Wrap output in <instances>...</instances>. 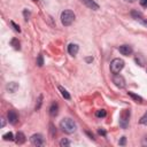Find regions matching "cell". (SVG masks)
Returning a JSON list of instances; mask_svg holds the SVG:
<instances>
[{
    "mask_svg": "<svg viewBox=\"0 0 147 147\" xmlns=\"http://www.w3.org/2000/svg\"><path fill=\"white\" fill-rule=\"evenodd\" d=\"M23 15H24V20H25V21H28V20H29V17H30V11H29V10H26V9H24V10H23Z\"/></svg>",
    "mask_w": 147,
    "mask_h": 147,
    "instance_id": "25",
    "label": "cell"
},
{
    "mask_svg": "<svg viewBox=\"0 0 147 147\" xmlns=\"http://www.w3.org/2000/svg\"><path fill=\"white\" fill-rule=\"evenodd\" d=\"M59 90H60V92H61V94H62V96H63L64 99H67V100L70 99V94L68 93V91H67L65 88H63L62 86H59Z\"/></svg>",
    "mask_w": 147,
    "mask_h": 147,
    "instance_id": "16",
    "label": "cell"
},
{
    "mask_svg": "<svg viewBox=\"0 0 147 147\" xmlns=\"http://www.w3.org/2000/svg\"><path fill=\"white\" fill-rule=\"evenodd\" d=\"M75 21V14L72 10H64L61 13V22L64 26H69Z\"/></svg>",
    "mask_w": 147,
    "mask_h": 147,
    "instance_id": "2",
    "label": "cell"
},
{
    "mask_svg": "<svg viewBox=\"0 0 147 147\" xmlns=\"http://www.w3.org/2000/svg\"><path fill=\"white\" fill-rule=\"evenodd\" d=\"M78 51H79V47H78L77 44H69V46H68V52H69L70 55L75 56V55L78 53Z\"/></svg>",
    "mask_w": 147,
    "mask_h": 147,
    "instance_id": "11",
    "label": "cell"
},
{
    "mask_svg": "<svg viewBox=\"0 0 147 147\" xmlns=\"http://www.w3.org/2000/svg\"><path fill=\"white\" fill-rule=\"evenodd\" d=\"M30 141H31V144H32L33 146H37V147L44 145V138H42V136L39 134V133L32 134L31 138H30Z\"/></svg>",
    "mask_w": 147,
    "mask_h": 147,
    "instance_id": "6",
    "label": "cell"
},
{
    "mask_svg": "<svg viewBox=\"0 0 147 147\" xmlns=\"http://www.w3.org/2000/svg\"><path fill=\"white\" fill-rule=\"evenodd\" d=\"M139 2H140V5H141L142 7L147 8V0H139Z\"/></svg>",
    "mask_w": 147,
    "mask_h": 147,
    "instance_id": "28",
    "label": "cell"
},
{
    "mask_svg": "<svg viewBox=\"0 0 147 147\" xmlns=\"http://www.w3.org/2000/svg\"><path fill=\"white\" fill-rule=\"evenodd\" d=\"M127 94H129L136 102H139V103L142 102V98H141L140 95H138V94H136V93H133V92H127Z\"/></svg>",
    "mask_w": 147,
    "mask_h": 147,
    "instance_id": "15",
    "label": "cell"
},
{
    "mask_svg": "<svg viewBox=\"0 0 147 147\" xmlns=\"http://www.w3.org/2000/svg\"><path fill=\"white\" fill-rule=\"evenodd\" d=\"M7 117H8V121H9L10 124H15L18 119V116H17L15 110H9L8 114H7Z\"/></svg>",
    "mask_w": 147,
    "mask_h": 147,
    "instance_id": "9",
    "label": "cell"
},
{
    "mask_svg": "<svg viewBox=\"0 0 147 147\" xmlns=\"http://www.w3.org/2000/svg\"><path fill=\"white\" fill-rule=\"evenodd\" d=\"M49 127H51V134L54 137V136L56 134V130H55V127H54L53 124H49Z\"/></svg>",
    "mask_w": 147,
    "mask_h": 147,
    "instance_id": "26",
    "label": "cell"
},
{
    "mask_svg": "<svg viewBox=\"0 0 147 147\" xmlns=\"http://www.w3.org/2000/svg\"><path fill=\"white\" fill-rule=\"evenodd\" d=\"M139 123H140V124H144V125H147V111L141 116V118H140Z\"/></svg>",
    "mask_w": 147,
    "mask_h": 147,
    "instance_id": "22",
    "label": "cell"
},
{
    "mask_svg": "<svg viewBox=\"0 0 147 147\" xmlns=\"http://www.w3.org/2000/svg\"><path fill=\"white\" fill-rule=\"evenodd\" d=\"M86 7H88L90 9H93V10H98L99 9V5L94 1V0H80Z\"/></svg>",
    "mask_w": 147,
    "mask_h": 147,
    "instance_id": "8",
    "label": "cell"
},
{
    "mask_svg": "<svg viewBox=\"0 0 147 147\" xmlns=\"http://www.w3.org/2000/svg\"><path fill=\"white\" fill-rule=\"evenodd\" d=\"M41 103H42V95L40 94L38 96V100H37V105H36V110H39L40 107H41Z\"/></svg>",
    "mask_w": 147,
    "mask_h": 147,
    "instance_id": "20",
    "label": "cell"
},
{
    "mask_svg": "<svg viewBox=\"0 0 147 147\" xmlns=\"http://www.w3.org/2000/svg\"><path fill=\"white\" fill-rule=\"evenodd\" d=\"M32 1H38V0H32Z\"/></svg>",
    "mask_w": 147,
    "mask_h": 147,
    "instance_id": "33",
    "label": "cell"
},
{
    "mask_svg": "<svg viewBox=\"0 0 147 147\" xmlns=\"http://www.w3.org/2000/svg\"><path fill=\"white\" fill-rule=\"evenodd\" d=\"M85 60H86V62H87V63H90V62H92V61H93V57H92V56H88V57H86Z\"/></svg>",
    "mask_w": 147,
    "mask_h": 147,
    "instance_id": "30",
    "label": "cell"
},
{
    "mask_svg": "<svg viewBox=\"0 0 147 147\" xmlns=\"http://www.w3.org/2000/svg\"><path fill=\"white\" fill-rule=\"evenodd\" d=\"M118 144H119L121 146H124V145L126 144V138H125V137H122V138H121V140L118 141Z\"/></svg>",
    "mask_w": 147,
    "mask_h": 147,
    "instance_id": "27",
    "label": "cell"
},
{
    "mask_svg": "<svg viewBox=\"0 0 147 147\" xmlns=\"http://www.w3.org/2000/svg\"><path fill=\"white\" fill-rule=\"evenodd\" d=\"M70 145V141L68 140V139H65V138H63L61 141H60V146L61 147H68Z\"/></svg>",
    "mask_w": 147,
    "mask_h": 147,
    "instance_id": "21",
    "label": "cell"
},
{
    "mask_svg": "<svg viewBox=\"0 0 147 147\" xmlns=\"http://www.w3.org/2000/svg\"><path fill=\"white\" fill-rule=\"evenodd\" d=\"M107 115V113H106V110L105 109H99V110H96V113H95V116L96 117H105Z\"/></svg>",
    "mask_w": 147,
    "mask_h": 147,
    "instance_id": "19",
    "label": "cell"
},
{
    "mask_svg": "<svg viewBox=\"0 0 147 147\" xmlns=\"http://www.w3.org/2000/svg\"><path fill=\"white\" fill-rule=\"evenodd\" d=\"M15 141H16V144H18V145L24 144V142H25V136H24V133H23V132H17V133H16V137H15Z\"/></svg>",
    "mask_w": 147,
    "mask_h": 147,
    "instance_id": "14",
    "label": "cell"
},
{
    "mask_svg": "<svg viewBox=\"0 0 147 147\" xmlns=\"http://www.w3.org/2000/svg\"><path fill=\"white\" fill-rule=\"evenodd\" d=\"M98 133L101 134V136H106V131L102 130V129H99V130H98Z\"/></svg>",
    "mask_w": 147,
    "mask_h": 147,
    "instance_id": "29",
    "label": "cell"
},
{
    "mask_svg": "<svg viewBox=\"0 0 147 147\" xmlns=\"http://www.w3.org/2000/svg\"><path fill=\"white\" fill-rule=\"evenodd\" d=\"M10 24H11V26L14 28V30H15V31H17V32H21V29H20V26H18V25H17L15 22H13V21H11V22H10Z\"/></svg>",
    "mask_w": 147,
    "mask_h": 147,
    "instance_id": "24",
    "label": "cell"
},
{
    "mask_svg": "<svg viewBox=\"0 0 147 147\" xmlns=\"http://www.w3.org/2000/svg\"><path fill=\"white\" fill-rule=\"evenodd\" d=\"M131 15H132V17H133L137 22L141 23L144 26H146V28H147V18H145V17H144L139 11H134V10H133V11L131 13Z\"/></svg>",
    "mask_w": 147,
    "mask_h": 147,
    "instance_id": "7",
    "label": "cell"
},
{
    "mask_svg": "<svg viewBox=\"0 0 147 147\" xmlns=\"http://www.w3.org/2000/svg\"><path fill=\"white\" fill-rule=\"evenodd\" d=\"M113 83H114L118 88H124V87H125V79H124V77H123L122 75H118V74L114 75V77H113Z\"/></svg>",
    "mask_w": 147,
    "mask_h": 147,
    "instance_id": "5",
    "label": "cell"
},
{
    "mask_svg": "<svg viewBox=\"0 0 147 147\" xmlns=\"http://www.w3.org/2000/svg\"><path fill=\"white\" fill-rule=\"evenodd\" d=\"M125 1H129V2H134L136 0H125Z\"/></svg>",
    "mask_w": 147,
    "mask_h": 147,
    "instance_id": "32",
    "label": "cell"
},
{
    "mask_svg": "<svg viewBox=\"0 0 147 147\" xmlns=\"http://www.w3.org/2000/svg\"><path fill=\"white\" fill-rule=\"evenodd\" d=\"M6 88H7L8 92L14 93V92L17 91V88H18V84H17L16 82H10V83H8V84L6 85Z\"/></svg>",
    "mask_w": 147,
    "mask_h": 147,
    "instance_id": "13",
    "label": "cell"
},
{
    "mask_svg": "<svg viewBox=\"0 0 147 147\" xmlns=\"http://www.w3.org/2000/svg\"><path fill=\"white\" fill-rule=\"evenodd\" d=\"M2 138H3V140H6V141H13V140H15L14 134H13L11 132H7V133H5V134L2 136Z\"/></svg>",
    "mask_w": 147,
    "mask_h": 147,
    "instance_id": "17",
    "label": "cell"
},
{
    "mask_svg": "<svg viewBox=\"0 0 147 147\" xmlns=\"http://www.w3.org/2000/svg\"><path fill=\"white\" fill-rule=\"evenodd\" d=\"M57 114H59V105L56 102H53L49 107V115L52 117H55Z\"/></svg>",
    "mask_w": 147,
    "mask_h": 147,
    "instance_id": "12",
    "label": "cell"
},
{
    "mask_svg": "<svg viewBox=\"0 0 147 147\" xmlns=\"http://www.w3.org/2000/svg\"><path fill=\"white\" fill-rule=\"evenodd\" d=\"M3 126H5V119L2 118V119H1V127H3Z\"/></svg>",
    "mask_w": 147,
    "mask_h": 147,
    "instance_id": "31",
    "label": "cell"
},
{
    "mask_svg": "<svg viewBox=\"0 0 147 147\" xmlns=\"http://www.w3.org/2000/svg\"><path fill=\"white\" fill-rule=\"evenodd\" d=\"M60 127H61V130L63 132H65L68 134H71V133H74L76 131L77 125L71 118H63L60 122Z\"/></svg>",
    "mask_w": 147,
    "mask_h": 147,
    "instance_id": "1",
    "label": "cell"
},
{
    "mask_svg": "<svg viewBox=\"0 0 147 147\" xmlns=\"http://www.w3.org/2000/svg\"><path fill=\"white\" fill-rule=\"evenodd\" d=\"M124 68V61L119 57L117 59H114L111 62H110V71L111 74L116 75V74H119V71Z\"/></svg>",
    "mask_w": 147,
    "mask_h": 147,
    "instance_id": "3",
    "label": "cell"
},
{
    "mask_svg": "<svg viewBox=\"0 0 147 147\" xmlns=\"http://www.w3.org/2000/svg\"><path fill=\"white\" fill-rule=\"evenodd\" d=\"M10 45H11L15 49H20V48H21V46H20V41H18V39H16V38H13V39H11Z\"/></svg>",
    "mask_w": 147,
    "mask_h": 147,
    "instance_id": "18",
    "label": "cell"
},
{
    "mask_svg": "<svg viewBox=\"0 0 147 147\" xmlns=\"http://www.w3.org/2000/svg\"><path fill=\"white\" fill-rule=\"evenodd\" d=\"M119 53L121 54H123V55H131V53H132V47L131 46H129V45H122V46H119Z\"/></svg>",
    "mask_w": 147,
    "mask_h": 147,
    "instance_id": "10",
    "label": "cell"
},
{
    "mask_svg": "<svg viewBox=\"0 0 147 147\" xmlns=\"http://www.w3.org/2000/svg\"><path fill=\"white\" fill-rule=\"evenodd\" d=\"M37 64H38L39 67H42V65H44V57H42L41 54H39L38 57H37Z\"/></svg>",
    "mask_w": 147,
    "mask_h": 147,
    "instance_id": "23",
    "label": "cell"
},
{
    "mask_svg": "<svg viewBox=\"0 0 147 147\" xmlns=\"http://www.w3.org/2000/svg\"><path fill=\"white\" fill-rule=\"evenodd\" d=\"M130 109H123L121 115H119V126L122 129H126L129 125V119H130Z\"/></svg>",
    "mask_w": 147,
    "mask_h": 147,
    "instance_id": "4",
    "label": "cell"
}]
</instances>
